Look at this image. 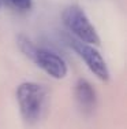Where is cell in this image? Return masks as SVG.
<instances>
[{
    "instance_id": "6da1fadb",
    "label": "cell",
    "mask_w": 127,
    "mask_h": 129,
    "mask_svg": "<svg viewBox=\"0 0 127 129\" xmlns=\"http://www.w3.org/2000/svg\"><path fill=\"white\" fill-rule=\"evenodd\" d=\"M18 47H19V50L22 51V54L25 56L32 59L48 76L57 78V80L66 77L67 66H66L64 60L53 51L44 48V47H37L25 36H19L18 37Z\"/></svg>"
},
{
    "instance_id": "7a4b0ae2",
    "label": "cell",
    "mask_w": 127,
    "mask_h": 129,
    "mask_svg": "<svg viewBox=\"0 0 127 129\" xmlns=\"http://www.w3.org/2000/svg\"><path fill=\"white\" fill-rule=\"evenodd\" d=\"M17 102L22 118L28 124H36L45 110L47 91L40 84L23 82L17 88Z\"/></svg>"
},
{
    "instance_id": "3957f363",
    "label": "cell",
    "mask_w": 127,
    "mask_h": 129,
    "mask_svg": "<svg viewBox=\"0 0 127 129\" xmlns=\"http://www.w3.org/2000/svg\"><path fill=\"white\" fill-rule=\"evenodd\" d=\"M63 23L77 40L86 44H100V37L86 14L77 6H70L63 11Z\"/></svg>"
},
{
    "instance_id": "277c9868",
    "label": "cell",
    "mask_w": 127,
    "mask_h": 129,
    "mask_svg": "<svg viewBox=\"0 0 127 129\" xmlns=\"http://www.w3.org/2000/svg\"><path fill=\"white\" fill-rule=\"evenodd\" d=\"M68 41H70L71 47L75 50V52L83 59V62L86 63V66L89 67L90 72H92L96 77L100 78L101 81H108V80H109V70H108V66L96 48H93L90 44L82 43L77 39H70Z\"/></svg>"
},
{
    "instance_id": "5b68a950",
    "label": "cell",
    "mask_w": 127,
    "mask_h": 129,
    "mask_svg": "<svg viewBox=\"0 0 127 129\" xmlns=\"http://www.w3.org/2000/svg\"><path fill=\"white\" fill-rule=\"evenodd\" d=\"M75 98L79 109L83 113L89 114L94 110L96 107V92L93 87L86 81V80H79L77 82V88H75Z\"/></svg>"
},
{
    "instance_id": "8992f818",
    "label": "cell",
    "mask_w": 127,
    "mask_h": 129,
    "mask_svg": "<svg viewBox=\"0 0 127 129\" xmlns=\"http://www.w3.org/2000/svg\"><path fill=\"white\" fill-rule=\"evenodd\" d=\"M3 2L8 3L11 7L17 8L19 11H28L32 7V0H3Z\"/></svg>"
}]
</instances>
